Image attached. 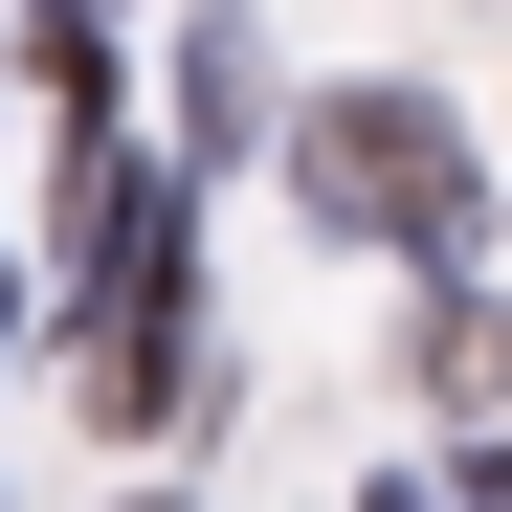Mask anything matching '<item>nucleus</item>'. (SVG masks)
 Wrapping results in <instances>:
<instances>
[{
    "label": "nucleus",
    "instance_id": "nucleus-1",
    "mask_svg": "<svg viewBox=\"0 0 512 512\" xmlns=\"http://www.w3.org/2000/svg\"><path fill=\"white\" fill-rule=\"evenodd\" d=\"M312 201L379 223V245H446V223H468V134L423 112V90H334V112H312Z\"/></svg>",
    "mask_w": 512,
    "mask_h": 512
}]
</instances>
